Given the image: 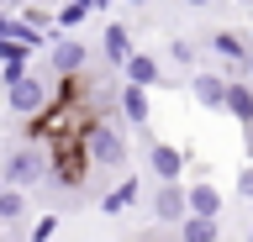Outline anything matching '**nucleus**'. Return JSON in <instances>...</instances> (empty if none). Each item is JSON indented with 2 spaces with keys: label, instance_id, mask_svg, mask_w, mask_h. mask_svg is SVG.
<instances>
[{
  "label": "nucleus",
  "instance_id": "nucleus-1",
  "mask_svg": "<svg viewBox=\"0 0 253 242\" xmlns=\"http://www.w3.org/2000/svg\"><path fill=\"white\" fill-rule=\"evenodd\" d=\"M79 153H84L90 169H126V158H132L122 127H116L111 116H90V127L79 132Z\"/></svg>",
  "mask_w": 253,
  "mask_h": 242
},
{
  "label": "nucleus",
  "instance_id": "nucleus-2",
  "mask_svg": "<svg viewBox=\"0 0 253 242\" xmlns=\"http://www.w3.org/2000/svg\"><path fill=\"white\" fill-rule=\"evenodd\" d=\"M5 105H11V116H37L53 100V90H47L42 79H32V74H16V79H5Z\"/></svg>",
  "mask_w": 253,
  "mask_h": 242
},
{
  "label": "nucleus",
  "instance_id": "nucleus-3",
  "mask_svg": "<svg viewBox=\"0 0 253 242\" xmlns=\"http://www.w3.org/2000/svg\"><path fill=\"white\" fill-rule=\"evenodd\" d=\"M5 179H11V184H21V190L42 184V179H47V158H42V147H16L11 158H5Z\"/></svg>",
  "mask_w": 253,
  "mask_h": 242
},
{
  "label": "nucleus",
  "instance_id": "nucleus-4",
  "mask_svg": "<svg viewBox=\"0 0 253 242\" xmlns=\"http://www.w3.org/2000/svg\"><path fill=\"white\" fill-rule=\"evenodd\" d=\"M116 69H122V74H126L132 84H142V90H158V84H164V64H158L153 53H137V48H132V53L122 58V64H116Z\"/></svg>",
  "mask_w": 253,
  "mask_h": 242
},
{
  "label": "nucleus",
  "instance_id": "nucleus-5",
  "mask_svg": "<svg viewBox=\"0 0 253 242\" xmlns=\"http://www.w3.org/2000/svg\"><path fill=\"white\" fill-rule=\"evenodd\" d=\"M153 216L164 226H174L179 216H185V184L179 179H158V190H153Z\"/></svg>",
  "mask_w": 253,
  "mask_h": 242
},
{
  "label": "nucleus",
  "instance_id": "nucleus-6",
  "mask_svg": "<svg viewBox=\"0 0 253 242\" xmlns=\"http://www.w3.org/2000/svg\"><path fill=\"white\" fill-rule=\"evenodd\" d=\"M221 111L232 116V121H243V127H253V79H227Z\"/></svg>",
  "mask_w": 253,
  "mask_h": 242
},
{
  "label": "nucleus",
  "instance_id": "nucleus-7",
  "mask_svg": "<svg viewBox=\"0 0 253 242\" xmlns=\"http://www.w3.org/2000/svg\"><path fill=\"white\" fill-rule=\"evenodd\" d=\"M111 95H116V105H122V116L132 121V127H148V116H153V100H148V90H142V84L126 79L122 90H111Z\"/></svg>",
  "mask_w": 253,
  "mask_h": 242
},
{
  "label": "nucleus",
  "instance_id": "nucleus-8",
  "mask_svg": "<svg viewBox=\"0 0 253 242\" xmlns=\"http://www.w3.org/2000/svg\"><path fill=\"white\" fill-rule=\"evenodd\" d=\"M148 169H153V179H179V174H185V147L153 142V147H148Z\"/></svg>",
  "mask_w": 253,
  "mask_h": 242
},
{
  "label": "nucleus",
  "instance_id": "nucleus-9",
  "mask_svg": "<svg viewBox=\"0 0 253 242\" xmlns=\"http://www.w3.org/2000/svg\"><path fill=\"white\" fill-rule=\"evenodd\" d=\"M185 210H195V216H221V190L211 184V179L185 184Z\"/></svg>",
  "mask_w": 253,
  "mask_h": 242
},
{
  "label": "nucleus",
  "instance_id": "nucleus-10",
  "mask_svg": "<svg viewBox=\"0 0 253 242\" xmlns=\"http://www.w3.org/2000/svg\"><path fill=\"white\" fill-rule=\"evenodd\" d=\"M174 226H179V237H185V242H216L221 237V216H195V210H185Z\"/></svg>",
  "mask_w": 253,
  "mask_h": 242
},
{
  "label": "nucleus",
  "instance_id": "nucleus-11",
  "mask_svg": "<svg viewBox=\"0 0 253 242\" xmlns=\"http://www.w3.org/2000/svg\"><path fill=\"white\" fill-rule=\"evenodd\" d=\"M221 90H227L221 74H195V79H190V100H195L201 111H221Z\"/></svg>",
  "mask_w": 253,
  "mask_h": 242
},
{
  "label": "nucleus",
  "instance_id": "nucleus-12",
  "mask_svg": "<svg viewBox=\"0 0 253 242\" xmlns=\"http://www.w3.org/2000/svg\"><path fill=\"white\" fill-rule=\"evenodd\" d=\"M84 58H90L84 42H53V74H63V79H74L84 69Z\"/></svg>",
  "mask_w": 253,
  "mask_h": 242
},
{
  "label": "nucleus",
  "instance_id": "nucleus-13",
  "mask_svg": "<svg viewBox=\"0 0 253 242\" xmlns=\"http://www.w3.org/2000/svg\"><path fill=\"white\" fill-rule=\"evenodd\" d=\"M32 53H37V48H27V42H16V37H0V69H5V79H16V74H27Z\"/></svg>",
  "mask_w": 253,
  "mask_h": 242
},
{
  "label": "nucleus",
  "instance_id": "nucleus-14",
  "mask_svg": "<svg viewBox=\"0 0 253 242\" xmlns=\"http://www.w3.org/2000/svg\"><path fill=\"white\" fill-rule=\"evenodd\" d=\"M21 216H27V190H21V184H5V190H0V226L21 221Z\"/></svg>",
  "mask_w": 253,
  "mask_h": 242
},
{
  "label": "nucleus",
  "instance_id": "nucleus-15",
  "mask_svg": "<svg viewBox=\"0 0 253 242\" xmlns=\"http://www.w3.org/2000/svg\"><path fill=\"white\" fill-rule=\"evenodd\" d=\"M211 48H216V58H221V64H243V53H248L237 32H216V37H211Z\"/></svg>",
  "mask_w": 253,
  "mask_h": 242
},
{
  "label": "nucleus",
  "instance_id": "nucleus-16",
  "mask_svg": "<svg viewBox=\"0 0 253 242\" xmlns=\"http://www.w3.org/2000/svg\"><path fill=\"white\" fill-rule=\"evenodd\" d=\"M100 48H106V64H122L126 53H132V37H126L122 27H111V32H106V42H100Z\"/></svg>",
  "mask_w": 253,
  "mask_h": 242
},
{
  "label": "nucleus",
  "instance_id": "nucleus-17",
  "mask_svg": "<svg viewBox=\"0 0 253 242\" xmlns=\"http://www.w3.org/2000/svg\"><path fill=\"white\" fill-rule=\"evenodd\" d=\"M132 200H137V184H132V179H126L122 190H111L106 200H100V210H111V216H116V210H126V206H132Z\"/></svg>",
  "mask_w": 253,
  "mask_h": 242
},
{
  "label": "nucleus",
  "instance_id": "nucleus-18",
  "mask_svg": "<svg viewBox=\"0 0 253 242\" xmlns=\"http://www.w3.org/2000/svg\"><path fill=\"white\" fill-rule=\"evenodd\" d=\"M232 184H237V195H243V200H253V163H248V158H243V169H237Z\"/></svg>",
  "mask_w": 253,
  "mask_h": 242
},
{
  "label": "nucleus",
  "instance_id": "nucleus-19",
  "mask_svg": "<svg viewBox=\"0 0 253 242\" xmlns=\"http://www.w3.org/2000/svg\"><path fill=\"white\" fill-rule=\"evenodd\" d=\"M58 232V216H37V226H32V242H47Z\"/></svg>",
  "mask_w": 253,
  "mask_h": 242
},
{
  "label": "nucleus",
  "instance_id": "nucleus-20",
  "mask_svg": "<svg viewBox=\"0 0 253 242\" xmlns=\"http://www.w3.org/2000/svg\"><path fill=\"white\" fill-rule=\"evenodd\" d=\"M169 58L179 69H190V64H195V48H190V42H169Z\"/></svg>",
  "mask_w": 253,
  "mask_h": 242
},
{
  "label": "nucleus",
  "instance_id": "nucleus-21",
  "mask_svg": "<svg viewBox=\"0 0 253 242\" xmlns=\"http://www.w3.org/2000/svg\"><path fill=\"white\" fill-rule=\"evenodd\" d=\"M243 158L253 163V127H248V137H243Z\"/></svg>",
  "mask_w": 253,
  "mask_h": 242
},
{
  "label": "nucleus",
  "instance_id": "nucleus-22",
  "mask_svg": "<svg viewBox=\"0 0 253 242\" xmlns=\"http://www.w3.org/2000/svg\"><path fill=\"white\" fill-rule=\"evenodd\" d=\"M243 69H248V79H253V48H248V53H243Z\"/></svg>",
  "mask_w": 253,
  "mask_h": 242
},
{
  "label": "nucleus",
  "instance_id": "nucleus-23",
  "mask_svg": "<svg viewBox=\"0 0 253 242\" xmlns=\"http://www.w3.org/2000/svg\"><path fill=\"white\" fill-rule=\"evenodd\" d=\"M185 5H211V0H185Z\"/></svg>",
  "mask_w": 253,
  "mask_h": 242
},
{
  "label": "nucleus",
  "instance_id": "nucleus-24",
  "mask_svg": "<svg viewBox=\"0 0 253 242\" xmlns=\"http://www.w3.org/2000/svg\"><path fill=\"white\" fill-rule=\"evenodd\" d=\"M237 5H253V0H237Z\"/></svg>",
  "mask_w": 253,
  "mask_h": 242
},
{
  "label": "nucleus",
  "instance_id": "nucleus-25",
  "mask_svg": "<svg viewBox=\"0 0 253 242\" xmlns=\"http://www.w3.org/2000/svg\"><path fill=\"white\" fill-rule=\"evenodd\" d=\"M47 5H58V0H47Z\"/></svg>",
  "mask_w": 253,
  "mask_h": 242
},
{
  "label": "nucleus",
  "instance_id": "nucleus-26",
  "mask_svg": "<svg viewBox=\"0 0 253 242\" xmlns=\"http://www.w3.org/2000/svg\"><path fill=\"white\" fill-rule=\"evenodd\" d=\"M132 5H142V0H132Z\"/></svg>",
  "mask_w": 253,
  "mask_h": 242
},
{
  "label": "nucleus",
  "instance_id": "nucleus-27",
  "mask_svg": "<svg viewBox=\"0 0 253 242\" xmlns=\"http://www.w3.org/2000/svg\"><path fill=\"white\" fill-rule=\"evenodd\" d=\"M11 5H21V0H11Z\"/></svg>",
  "mask_w": 253,
  "mask_h": 242
}]
</instances>
